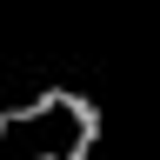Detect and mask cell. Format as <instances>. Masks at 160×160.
<instances>
[{"label":"cell","instance_id":"cell-1","mask_svg":"<svg viewBox=\"0 0 160 160\" xmlns=\"http://www.w3.org/2000/svg\"><path fill=\"white\" fill-rule=\"evenodd\" d=\"M60 113H67V140H60V153H67V160H93L100 133H107V113H100V100L60 80Z\"/></svg>","mask_w":160,"mask_h":160},{"label":"cell","instance_id":"cell-2","mask_svg":"<svg viewBox=\"0 0 160 160\" xmlns=\"http://www.w3.org/2000/svg\"><path fill=\"white\" fill-rule=\"evenodd\" d=\"M33 160H67V153H60V147H40V153H33Z\"/></svg>","mask_w":160,"mask_h":160}]
</instances>
